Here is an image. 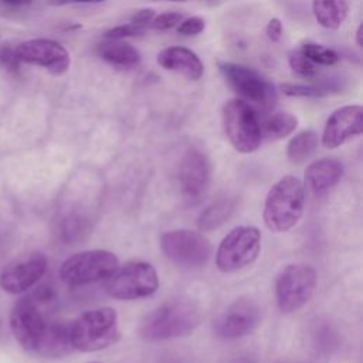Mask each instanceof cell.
Masks as SVG:
<instances>
[{"label": "cell", "mask_w": 363, "mask_h": 363, "mask_svg": "<svg viewBox=\"0 0 363 363\" xmlns=\"http://www.w3.org/2000/svg\"><path fill=\"white\" fill-rule=\"evenodd\" d=\"M201 319L199 306L190 299H172L152 311L140 323L139 335L146 342H162L186 336Z\"/></svg>", "instance_id": "6da1fadb"}, {"label": "cell", "mask_w": 363, "mask_h": 363, "mask_svg": "<svg viewBox=\"0 0 363 363\" xmlns=\"http://www.w3.org/2000/svg\"><path fill=\"white\" fill-rule=\"evenodd\" d=\"M305 206V186L295 176H284L268 190L262 218L272 233H285L301 220Z\"/></svg>", "instance_id": "7a4b0ae2"}, {"label": "cell", "mask_w": 363, "mask_h": 363, "mask_svg": "<svg viewBox=\"0 0 363 363\" xmlns=\"http://www.w3.org/2000/svg\"><path fill=\"white\" fill-rule=\"evenodd\" d=\"M119 335L118 313L109 306L85 311L69 323L71 346L79 352L106 349L119 339Z\"/></svg>", "instance_id": "3957f363"}, {"label": "cell", "mask_w": 363, "mask_h": 363, "mask_svg": "<svg viewBox=\"0 0 363 363\" xmlns=\"http://www.w3.org/2000/svg\"><path fill=\"white\" fill-rule=\"evenodd\" d=\"M221 122L227 139L237 152L252 153L259 147L261 123L252 106L245 101L228 99L221 109Z\"/></svg>", "instance_id": "277c9868"}, {"label": "cell", "mask_w": 363, "mask_h": 363, "mask_svg": "<svg viewBox=\"0 0 363 363\" xmlns=\"http://www.w3.org/2000/svg\"><path fill=\"white\" fill-rule=\"evenodd\" d=\"M318 284V272L308 264H291L281 269L275 279V298L281 312L292 313L312 298Z\"/></svg>", "instance_id": "5b68a950"}, {"label": "cell", "mask_w": 363, "mask_h": 363, "mask_svg": "<svg viewBox=\"0 0 363 363\" xmlns=\"http://www.w3.org/2000/svg\"><path fill=\"white\" fill-rule=\"evenodd\" d=\"M119 267L118 257L106 250H86L68 257L60 277L68 285H88L108 279Z\"/></svg>", "instance_id": "8992f818"}, {"label": "cell", "mask_w": 363, "mask_h": 363, "mask_svg": "<svg viewBox=\"0 0 363 363\" xmlns=\"http://www.w3.org/2000/svg\"><path fill=\"white\" fill-rule=\"evenodd\" d=\"M261 251V233L252 225H238L221 240L216 265L221 272H237L251 265Z\"/></svg>", "instance_id": "52a82bcc"}, {"label": "cell", "mask_w": 363, "mask_h": 363, "mask_svg": "<svg viewBox=\"0 0 363 363\" xmlns=\"http://www.w3.org/2000/svg\"><path fill=\"white\" fill-rule=\"evenodd\" d=\"M159 288V275L155 267L145 261H132L106 279L108 294L121 301H133L153 295Z\"/></svg>", "instance_id": "ba28073f"}, {"label": "cell", "mask_w": 363, "mask_h": 363, "mask_svg": "<svg viewBox=\"0 0 363 363\" xmlns=\"http://www.w3.org/2000/svg\"><path fill=\"white\" fill-rule=\"evenodd\" d=\"M160 248L169 261L183 268H200L211 255L208 238L189 228L166 231L160 237Z\"/></svg>", "instance_id": "9c48e42d"}, {"label": "cell", "mask_w": 363, "mask_h": 363, "mask_svg": "<svg viewBox=\"0 0 363 363\" xmlns=\"http://www.w3.org/2000/svg\"><path fill=\"white\" fill-rule=\"evenodd\" d=\"M218 68L242 101H247L262 111H268L275 105L277 91L274 84L254 68L235 62H220Z\"/></svg>", "instance_id": "30bf717a"}, {"label": "cell", "mask_w": 363, "mask_h": 363, "mask_svg": "<svg viewBox=\"0 0 363 363\" xmlns=\"http://www.w3.org/2000/svg\"><path fill=\"white\" fill-rule=\"evenodd\" d=\"M48 320L33 298L20 299L11 309L10 328L16 340L28 352L38 354L50 329Z\"/></svg>", "instance_id": "8fae6325"}, {"label": "cell", "mask_w": 363, "mask_h": 363, "mask_svg": "<svg viewBox=\"0 0 363 363\" xmlns=\"http://www.w3.org/2000/svg\"><path fill=\"white\" fill-rule=\"evenodd\" d=\"M261 311L250 298L234 301L216 320L214 333L223 340H235L250 335L259 323Z\"/></svg>", "instance_id": "7c38bea8"}, {"label": "cell", "mask_w": 363, "mask_h": 363, "mask_svg": "<svg viewBox=\"0 0 363 363\" xmlns=\"http://www.w3.org/2000/svg\"><path fill=\"white\" fill-rule=\"evenodd\" d=\"M13 51L20 62L43 67L54 75L67 72L71 64L69 54L65 47L54 40H27L20 43Z\"/></svg>", "instance_id": "4fadbf2b"}, {"label": "cell", "mask_w": 363, "mask_h": 363, "mask_svg": "<svg viewBox=\"0 0 363 363\" xmlns=\"http://www.w3.org/2000/svg\"><path fill=\"white\" fill-rule=\"evenodd\" d=\"M211 182V163L199 147H189L179 166V186L182 194L196 201L204 196Z\"/></svg>", "instance_id": "5bb4252c"}, {"label": "cell", "mask_w": 363, "mask_h": 363, "mask_svg": "<svg viewBox=\"0 0 363 363\" xmlns=\"http://www.w3.org/2000/svg\"><path fill=\"white\" fill-rule=\"evenodd\" d=\"M363 132V108L360 105H346L332 112L328 118L322 143L328 149H335Z\"/></svg>", "instance_id": "9a60e30c"}, {"label": "cell", "mask_w": 363, "mask_h": 363, "mask_svg": "<svg viewBox=\"0 0 363 363\" xmlns=\"http://www.w3.org/2000/svg\"><path fill=\"white\" fill-rule=\"evenodd\" d=\"M45 255L35 252L7 265L0 275V286L9 294H21L35 285L47 271Z\"/></svg>", "instance_id": "2e32d148"}, {"label": "cell", "mask_w": 363, "mask_h": 363, "mask_svg": "<svg viewBox=\"0 0 363 363\" xmlns=\"http://www.w3.org/2000/svg\"><path fill=\"white\" fill-rule=\"evenodd\" d=\"M343 176V164L333 157H322L312 162L305 170L306 187L315 194L320 196L335 187Z\"/></svg>", "instance_id": "e0dca14e"}, {"label": "cell", "mask_w": 363, "mask_h": 363, "mask_svg": "<svg viewBox=\"0 0 363 363\" xmlns=\"http://www.w3.org/2000/svg\"><path fill=\"white\" fill-rule=\"evenodd\" d=\"M156 61L162 68L179 72L193 81L201 78L204 72V67L199 55L186 47H167L157 54Z\"/></svg>", "instance_id": "ac0fdd59"}, {"label": "cell", "mask_w": 363, "mask_h": 363, "mask_svg": "<svg viewBox=\"0 0 363 363\" xmlns=\"http://www.w3.org/2000/svg\"><path fill=\"white\" fill-rule=\"evenodd\" d=\"M98 54L106 62L121 68L135 67L140 61L139 51L129 43H125L122 40H109L99 44Z\"/></svg>", "instance_id": "d6986e66"}, {"label": "cell", "mask_w": 363, "mask_h": 363, "mask_svg": "<svg viewBox=\"0 0 363 363\" xmlns=\"http://www.w3.org/2000/svg\"><path fill=\"white\" fill-rule=\"evenodd\" d=\"M312 11L319 26L336 30L349 13V0H312Z\"/></svg>", "instance_id": "ffe728a7"}, {"label": "cell", "mask_w": 363, "mask_h": 363, "mask_svg": "<svg viewBox=\"0 0 363 363\" xmlns=\"http://www.w3.org/2000/svg\"><path fill=\"white\" fill-rule=\"evenodd\" d=\"M298 126V118L288 112H275L267 116L261 125V136L268 140H279L291 135Z\"/></svg>", "instance_id": "44dd1931"}, {"label": "cell", "mask_w": 363, "mask_h": 363, "mask_svg": "<svg viewBox=\"0 0 363 363\" xmlns=\"http://www.w3.org/2000/svg\"><path fill=\"white\" fill-rule=\"evenodd\" d=\"M318 135L313 130H302L296 133L286 146L288 160L294 164L303 163L318 147Z\"/></svg>", "instance_id": "7402d4cb"}, {"label": "cell", "mask_w": 363, "mask_h": 363, "mask_svg": "<svg viewBox=\"0 0 363 363\" xmlns=\"http://www.w3.org/2000/svg\"><path fill=\"white\" fill-rule=\"evenodd\" d=\"M233 208L234 201L227 196L214 200L199 217V227L201 230H213L220 227L230 217Z\"/></svg>", "instance_id": "603a6c76"}, {"label": "cell", "mask_w": 363, "mask_h": 363, "mask_svg": "<svg viewBox=\"0 0 363 363\" xmlns=\"http://www.w3.org/2000/svg\"><path fill=\"white\" fill-rule=\"evenodd\" d=\"M311 62L320 65H333L339 61V55L332 48L315 43H305L299 50Z\"/></svg>", "instance_id": "cb8c5ba5"}, {"label": "cell", "mask_w": 363, "mask_h": 363, "mask_svg": "<svg viewBox=\"0 0 363 363\" xmlns=\"http://www.w3.org/2000/svg\"><path fill=\"white\" fill-rule=\"evenodd\" d=\"M281 91L288 96H302V98H318L326 95V89L313 85L303 84H282Z\"/></svg>", "instance_id": "d4e9b609"}, {"label": "cell", "mask_w": 363, "mask_h": 363, "mask_svg": "<svg viewBox=\"0 0 363 363\" xmlns=\"http://www.w3.org/2000/svg\"><path fill=\"white\" fill-rule=\"evenodd\" d=\"M289 67L303 78H313L316 75L313 62H311L301 51H294L289 54Z\"/></svg>", "instance_id": "484cf974"}, {"label": "cell", "mask_w": 363, "mask_h": 363, "mask_svg": "<svg viewBox=\"0 0 363 363\" xmlns=\"http://www.w3.org/2000/svg\"><path fill=\"white\" fill-rule=\"evenodd\" d=\"M146 28L142 26H138L132 21H129L128 24H122V26H116L108 31H105L104 37L108 40H122L126 37H133V35H139L145 31Z\"/></svg>", "instance_id": "4316f807"}, {"label": "cell", "mask_w": 363, "mask_h": 363, "mask_svg": "<svg viewBox=\"0 0 363 363\" xmlns=\"http://www.w3.org/2000/svg\"><path fill=\"white\" fill-rule=\"evenodd\" d=\"M183 20V14L179 11H166L159 16H155L150 21V27L155 30H167L177 26Z\"/></svg>", "instance_id": "83f0119b"}, {"label": "cell", "mask_w": 363, "mask_h": 363, "mask_svg": "<svg viewBox=\"0 0 363 363\" xmlns=\"http://www.w3.org/2000/svg\"><path fill=\"white\" fill-rule=\"evenodd\" d=\"M206 27V23L201 17L193 16L189 18H184L177 26V33L183 35H196L200 34Z\"/></svg>", "instance_id": "f1b7e54d"}, {"label": "cell", "mask_w": 363, "mask_h": 363, "mask_svg": "<svg viewBox=\"0 0 363 363\" xmlns=\"http://www.w3.org/2000/svg\"><path fill=\"white\" fill-rule=\"evenodd\" d=\"M153 17H155V10H153V9H142V10L136 11V13L133 14V17L130 18V21L146 28V27L150 24V21L153 20Z\"/></svg>", "instance_id": "f546056e"}, {"label": "cell", "mask_w": 363, "mask_h": 363, "mask_svg": "<svg viewBox=\"0 0 363 363\" xmlns=\"http://www.w3.org/2000/svg\"><path fill=\"white\" fill-rule=\"evenodd\" d=\"M267 35L274 43L279 41V38L282 35V23H281L279 18L274 17V18H271L268 21V24H267Z\"/></svg>", "instance_id": "4dcf8cb0"}, {"label": "cell", "mask_w": 363, "mask_h": 363, "mask_svg": "<svg viewBox=\"0 0 363 363\" xmlns=\"http://www.w3.org/2000/svg\"><path fill=\"white\" fill-rule=\"evenodd\" d=\"M0 60L3 61L4 65L10 67L11 69H16V68L18 67V62H20V61L16 58L14 51L10 50V48H3V50H1V52H0Z\"/></svg>", "instance_id": "1f68e13d"}, {"label": "cell", "mask_w": 363, "mask_h": 363, "mask_svg": "<svg viewBox=\"0 0 363 363\" xmlns=\"http://www.w3.org/2000/svg\"><path fill=\"white\" fill-rule=\"evenodd\" d=\"M228 363H258L257 357H254L252 354H240V356H235L234 359H231Z\"/></svg>", "instance_id": "d6a6232c"}, {"label": "cell", "mask_w": 363, "mask_h": 363, "mask_svg": "<svg viewBox=\"0 0 363 363\" xmlns=\"http://www.w3.org/2000/svg\"><path fill=\"white\" fill-rule=\"evenodd\" d=\"M362 37H363V27H362V24H359V27H357V30H356V45H357L359 48H362V44H363Z\"/></svg>", "instance_id": "836d02e7"}, {"label": "cell", "mask_w": 363, "mask_h": 363, "mask_svg": "<svg viewBox=\"0 0 363 363\" xmlns=\"http://www.w3.org/2000/svg\"><path fill=\"white\" fill-rule=\"evenodd\" d=\"M3 1L7 4H11V6H21V4L30 3L31 0H3Z\"/></svg>", "instance_id": "e575fe53"}, {"label": "cell", "mask_w": 363, "mask_h": 363, "mask_svg": "<svg viewBox=\"0 0 363 363\" xmlns=\"http://www.w3.org/2000/svg\"><path fill=\"white\" fill-rule=\"evenodd\" d=\"M60 1H72V3H99L104 0H60Z\"/></svg>", "instance_id": "d590c367"}, {"label": "cell", "mask_w": 363, "mask_h": 363, "mask_svg": "<svg viewBox=\"0 0 363 363\" xmlns=\"http://www.w3.org/2000/svg\"><path fill=\"white\" fill-rule=\"evenodd\" d=\"M166 1H186V0H166Z\"/></svg>", "instance_id": "8d00e7d4"}, {"label": "cell", "mask_w": 363, "mask_h": 363, "mask_svg": "<svg viewBox=\"0 0 363 363\" xmlns=\"http://www.w3.org/2000/svg\"><path fill=\"white\" fill-rule=\"evenodd\" d=\"M88 363H99V362H88Z\"/></svg>", "instance_id": "74e56055"}]
</instances>
